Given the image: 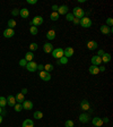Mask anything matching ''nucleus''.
<instances>
[{
  "mask_svg": "<svg viewBox=\"0 0 113 127\" xmlns=\"http://www.w3.org/2000/svg\"><path fill=\"white\" fill-rule=\"evenodd\" d=\"M68 10H69L68 6H67V5H62V6H59L58 11H57V13H58L59 15H67V14H68Z\"/></svg>",
  "mask_w": 113,
  "mask_h": 127,
  "instance_id": "7",
  "label": "nucleus"
},
{
  "mask_svg": "<svg viewBox=\"0 0 113 127\" xmlns=\"http://www.w3.org/2000/svg\"><path fill=\"white\" fill-rule=\"evenodd\" d=\"M74 18H75V17H74V15H72V14H67V15H66V19H67V21H68V22H72V21H74Z\"/></svg>",
  "mask_w": 113,
  "mask_h": 127,
  "instance_id": "35",
  "label": "nucleus"
},
{
  "mask_svg": "<svg viewBox=\"0 0 113 127\" xmlns=\"http://www.w3.org/2000/svg\"><path fill=\"white\" fill-rule=\"evenodd\" d=\"M98 69H100V71H104L105 70V67L104 66H98Z\"/></svg>",
  "mask_w": 113,
  "mask_h": 127,
  "instance_id": "46",
  "label": "nucleus"
},
{
  "mask_svg": "<svg viewBox=\"0 0 113 127\" xmlns=\"http://www.w3.org/2000/svg\"><path fill=\"white\" fill-rule=\"evenodd\" d=\"M29 32H31L32 35H36L37 33H39V30H37L36 26H33V25H32L31 29H29Z\"/></svg>",
  "mask_w": 113,
  "mask_h": 127,
  "instance_id": "31",
  "label": "nucleus"
},
{
  "mask_svg": "<svg viewBox=\"0 0 113 127\" xmlns=\"http://www.w3.org/2000/svg\"><path fill=\"white\" fill-rule=\"evenodd\" d=\"M72 15H74L75 18H78V19H82L83 17H84L85 15V11L84 9H83L82 7H75L74 9H72Z\"/></svg>",
  "mask_w": 113,
  "mask_h": 127,
  "instance_id": "1",
  "label": "nucleus"
},
{
  "mask_svg": "<svg viewBox=\"0 0 113 127\" xmlns=\"http://www.w3.org/2000/svg\"><path fill=\"white\" fill-rule=\"evenodd\" d=\"M93 125L96 127H101L103 125V122H102V118H100V117H95V118H93L92 120Z\"/></svg>",
  "mask_w": 113,
  "mask_h": 127,
  "instance_id": "18",
  "label": "nucleus"
},
{
  "mask_svg": "<svg viewBox=\"0 0 113 127\" xmlns=\"http://www.w3.org/2000/svg\"><path fill=\"white\" fill-rule=\"evenodd\" d=\"M6 100H7V104L9 107H14L16 104V99H15V96H14V95H9Z\"/></svg>",
  "mask_w": 113,
  "mask_h": 127,
  "instance_id": "16",
  "label": "nucleus"
},
{
  "mask_svg": "<svg viewBox=\"0 0 113 127\" xmlns=\"http://www.w3.org/2000/svg\"><path fill=\"white\" fill-rule=\"evenodd\" d=\"M65 126L66 127H74V122H72V120H67V122L65 123Z\"/></svg>",
  "mask_w": 113,
  "mask_h": 127,
  "instance_id": "36",
  "label": "nucleus"
},
{
  "mask_svg": "<svg viewBox=\"0 0 113 127\" xmlns=\"http://www.w3.org/2000/svg\"><path fill=\"white\" fill-rule=\"evenodd\" d=\"M40 77H41V79H43L44 82H47V81L51 79V74L45 70H42V71H40Z\"/></svg>",
  "mask_w": 113,
  "mask_h": 127,
  "instance_id": "6",
  "label": "nucleus"
},
{
  "mask_svg": "<svg viewBox=\"0 0 113 127\" xmlns=\"http://www.w3.org/2000/svg\"><path fill=\"white\" fill-rule=\"evenodd\" d=\"M59 17H60V15H59L57 11H52L51 13V15H50V18H51V21H53V22H55V21H58L59 19Z\"/></svg>",
  "mask_w": 113,
  "mask_h": 127,
  "instance_id": "26",
  "label": "nucleus"
},
{
  "mask_svg": "<svg viewBox=\"0 0 113 127\" xmlns=\"http://www.w3.org/2000/svg\"><path fill=\"white\" fill-rule=\"evenodd\" d=\"M14 108H15V111H16V112H21V111L23 110V107H22L21 103H16L15 106H14Z\"/></svg>",
  "mask_w": 113,
  "mask_h": 127,
  "instance_id": "33",
  "label": "nucleus"
},
{
  "mask_svg": "<svg viewBox=\"0 0 113 127\" xmlns=\"http://www.w3.org/2000/svg\"><path fill=\"white\" fill-rule=\"evenodd\" d=\"M14 27H16V21L15 19H9L8 21V29H13Z\"/></svg>",
  "mask_w": 113,
  "mask_h": 127,
  "instance_id": "29",
  "label": "nucleus"
},
{
  "mask_svg": "<svg viewBox=\"0 0 113 127\" xmlns=\"http://www.w3.org/2000/svg\"><path fill=\"white\" fill-rule=\"evenodd\" d=\"M79 21H80V19H78V18H74V21H72V23H74L75 25H78V24H79Z\"/></svg>",
  "mask_w": 113,
  "mask_h": 127,
  "instance_id": "43",
  "label": "nucleus"
},
{
  "mask_svg": "<svg viewBox=\"0 0 113 127\" xmlns=\"http://www.w3.org/2000/svg\"><path fill=\"white\" fill-rule=\"evenodd\" d=\"M101 59H102V63H104V64H108L109 61L111 60V55L110 53H106V52H104V55L101 57Z\"/></svg>",
  "mask_w": 113,
  "mask_h": 127,
  "instance_id": "23",
  "label": "nucleus"
},
{
  "mask_svg": "<svg viewBox=\"0 0 113 127\" xmlns=\"http://www.w3.org/2000/svg\"><path fill=\"white\" fill-rule=\"evenodd\" d=\"M37 69H39L40 71L44 70V66H43V65H37Z\"/></svg>",
  "mask_w": 113,
  "mask_h": 127,
  "instance_id": "41",
  "label": "nucleus"
},
{
  "mask_svg": "<svg viewBox=\"0 0 113 127\" xmlns=\"http://www.w3.org/2000/svg\"><path fill=\"white\" fill-rule=\"evenodd\" d=\"M37 48H39L37 43H31V44H29V49H31L32 52H33V51H35V50H37Z\"/></svg>",
  "mask_w": 113,
  "mask_h": 127,
  "instance_id": "34",
  "label": "nucleus"
},
{
  "mask_svg": "<svg viewBox=\"0 0 113 127\" xmlns=\"http://www.w3.org/2000/svg\"><path fill=\"white\" fill-rule=\"evenodd\" d=\"M79 24H80V26L82 27H85V29H88V27L92 26V19L90 17H83L80 21H79Z\"/></svg>",
  "mask_w": 113,
  "mask_h": 127,
  "instance_id": "2",
  "label": "nucleus"
},
{
  "mask_svg": "<svg viewBox=\"0 0 113 127\" xmlns=\"http://www.w3.org/2000/svg\"><path fill=\"white\" fill-rule=\"evenodd\" d=\"M31 23H32V25H33V26H41V25H42L43 24V17L42 16H35L34 18L32 19L31 21Z\"/></svg>",
  "mask_w": 113,
  "mask_h": 127,
  "instance_id": "4",
  "label": "nucleus"
},
{
  "mask_svg": "<svg viewBox=\"0 0 113 127\" xmlns=\"http://www.w3.org/2000/svg\"><path fill=\"white\" fill-rule=\"evenodd\" d=\"M80 108L85 111L88 110V109L90 108V102H88V100H82V102H80Z\"/></svg>",
  "mask_w": 113,
  "mask_h": 127,
  "instance_id": "19",
  "label": "nucleus"
},
{
  "mask_svg": "<svg viewBox=\"0 0 113 127\" xmlns=\"http://www.w3.org/2000/svg\"><path fill=\"white\" fill-rule=\"evenodd\" d=\"M1 112H2V108L0 107V115H1Z\"/></svg>",
  "mask_w": 113,
  "mask_h": 127,
  "instance_id": "49",
  "label": "nucleus"
},
{
  "mask_svg": "<svg viewBox=\"0 0 113 127\" xmlns=\"http://www.w3.org/2000/svg\"><path fill=\"white\" fill-rule=\"evenodd\" d=\"M22 127H34V123H33L32 119H25L23 122Z\"/></svg>",
  "mask_w": 113,
  "mask_h": 127,
  "instance_id": "20",
  "label": "nucleus"
},
{
  "mask_svg": "<svg viewBox=\"0 0 113 127\" xmlns=\"http://www.w3.org/2000/svg\"><path fill=\"white\" fill-rule=\"evenodd\" d=\"M26 65H27V61L25 60L24 58L19 60V66H22V67H26Z\"/></svg>",
  "mask_w": 113,
  "mask_h": 127,
  "instance_id": "37",
  "label": "nucleus"
},
{
  "mask_svg": "<svg viewBox=\"0 0 113 127\" xmlns=\"http://www.w3.org/2000/svg\"><path fill=\"white\" fill-rule=\"evenodd\" d=\"M88 70H90V73L92 75H97L98 73H100V69H98L97 66H94V65H92V66L88 68Z\"/></svg>",
  "mask_w": 113,
  "mask_h": 127,
  "instance_id": "21",
  "label": "nucleus"
},
{
  "mask_svg": "<svg viewBox=\"0 0 113 127\" xmlns=\"http://www.w3.org/2000/svg\"><path fill=\"white\" fill-rule=\"evenodd\" d=\"M112 25H113V19L112 18H108V19H106V26L112 27Z\"/></svg>",
  "mask_w": 113,
  "mask_h": 127,
  "instance_id": "38",
  "label": "nucleus"
},
{
  "mask_svg": "<svg viewBox=\"0 0 113 127\" xmlns=\"http://www.w3.org/2000/svg\"><path fill=\"white\" fill-rule=\"evenodd\" d=\"M34 117L35 119H42L43 118V112L42 111H40V110H36V111H34Z\"/></svg>",
  "mask_w": 113,
  "mask_h": 127,
  "instance_id": "28",
  "label": "nucleus"
},
{
  "mask_svg": "<svg viewBox=\"0 0 113 127\" xmlns=\"http://www.w3.org/2000/svg\"><path fill=\"white\" fill-rule=\"evenodd\" d=\"M33 58H34V53L32 52V51H29V52H27L26 55H25V60L27 61V63H29V61H33Z\"/></svg>",
  "mask_w": 113,
  "mask_h": 127,
  "instance_id": "25",
  "label": "nucleus"
},
{
  "mask_svg": "<svg viewBox=\"0 0 113 127\" xmlns=\"http://www.w3.org/2000/svg\"><path fill=\"white\" fill-rule=\"evenodd\" d=\"M26 69L28 71H31V73H34V71L37 70V64L35 61H29L26 65Z\"/></svg>",
  "mask_w": 113,
  "mask_h": 127,
  "instance_id": "5",
  "label": "nucleus"
},
{
  "mask_svg": "<svg viewBox=\"0 0 113 127\" xmlns=\"http://www.w3.org/2000/svg\"><path fill=\"white\" fill-rule=\"evenodd\" d=\"M90 61H92V64L94 66H97V67L102 64V59H101V57H98V56H93Z\"/></svg>",
  "mask_w": 113,
  "mask_h": 127,
  "instance_id": "12",
  "label": "nucleus"
},
{
  "mask_svg": "<svg viewBox=\"0 0 113 127\" xmlns=\"http://www.w3.org/2000/svg\"><path fill=\"white\" fill-rule=\"evenodd\" d=\"M22 107H23V109H25V110H31V109H33V102H32L31 100H25L22 103Z\"/></svg>",
  "mask_w": 113,
  "mask_h": 127,
  "instance_id": "10",
  "label": "nucleus"
},
{
  "mask_svg": "<svg viewBox=\"0 0 113 127\" xmlns=\"http://www.w3.org/2000/svg\"><path fill=\"white\" fill-rule=\"evenodd\" d=\"M52 57L55 59H60L61 57H63V49L61 48H57V49H53L52 52Z\"/></svg>",
  "mask_w": 113,
  "mask_h": 127,
  "instance_id": "3",
  "label": "nucleus"
},
{
  "mask_svg": "<svg viewBox=\"0 0 113 127\" xmlns=\"http://www.w3.org/2000/svg\"><path fill=\"white\" fill-rule=\"evenodd\" d=\"M2 119H3V117L1 116V115H0V124H1V123H2Z\"/></svg>",
  "mask_w": 113,
  "mask_h": 127,
  "instance_id": "48",
  "label": "nucleus"
},
{
  "mask_svg": "<svg viewBox=\"0 0 113 127\" xmlns=\"http://www.w3.org/2000/svg\"><path fill=\"white\" fill-rule=\"evenodd\" d=\"M22 94H24V95H25V94H26V93H27V89H26V87H24V89H22Z\"/></svg>",
  "mask_w": 113,
  "mask_h": 127,
  "instance_id": "44",
  "label": "nucleus"
},
{
  "mask_svg": "<svg viewBox=\"0 0 113 127\" xmlns=\"http://www.w3.org/2000/svg\"><path fill=\"white\" fill-rule=\"evenodd\" d=\"M44 70L47 71V73H51V71L53 70V66L51 65V64H45L44 65Z\"/></svg>",
  "mask_w": 113,
  "mask_h": 127,
  "instance_id": "30",
  "label": "nucleus"
},
{
  "mask_svg": "<svg viewBox=\"0 0 113 127\" xmlns=\"http://www.w3.org/2000/svg\"><path fill=\"white\" fill-rule=\"evenodd\" d=\"M6 104H7V100H6V98L0 96V107H1V108H5Z\"/></svg>",
  "mask_w": 113,
  "mask_h": 127,
  "instance_id": "32",
  "label": "nucleus"
},
{
  "mask_svg": "<svg viewBox=\"0 0 113 127\" xmlns=\"http://www.w3.org/2000/svg\"><path fill=\"white\" fill-rule=\"evenodd\" d=\"M15 99H16V102H17V103H21V104H22V103L25 101V95L22 94V93H18V94H16Z\"/></svg>",
  "mask_w": 113,
  "mask_h": 127,
  "instance_id": "22",
  "label": "nucleus"
},
{
  "mask_svg": "<svg viewBox=\"0 0 113 127\" xmlns=\"http://www.w3.org/2000/svg\"><path fill=\"white\" fill-rule=\"evenodd\" d=\"M36 2L37 0H27V3H29V5H35Z\"/></svg>",
  "mask_w": 113,
  "mask_h": 127,
  "instance_id": "40",
  "label": "nucleus"
},
{
  "mask_svg": "<svg viewBox=\"0 0 113 127\" xmlns=\"http://www.w3.org/2000/svg\"><path fill=\"white\" fill-rule=\"evenodd\" d=\"M100 30L103 34H105V35L112 33V27H109V26H106V25H102V26L100 27Z\"/></svg>",
  "mask_w": 113,
  "mask_h": 127,
  "instance_id": "15",
  "label": "nucleus"
},
{
  "mask_svg": "<svg viewBox=\"0 0 113 127\" xmlns=\"http://www.w3.org/2000/svg\"><path fill=\"white\" fill-rule=\"evenodd\" d=\"M46 39L47 40H54L55 39V32L53 31V30H50V31L46 33Z\"/></svg>",
  "mask_w": 113,
  "mask_h": 127,
  "instance_id": "24",
  "label": "nucleus"
},
{
  "mask_svg": "<svg viewBox=\"0 0 113 127\" xmlns=\"http://www.w3.org/2000/svg\"><path fill=\"white\" fill-rule=\"evenodd\" d=\"M90 115L88 114H80L79 115V122L83 123V124H86V123H88V120H90Z\"/></svg>",
  "mask_w": 113,
  "mask_h": 127,
  "instance_id": "13",
  "label": "nucleus"
},
{
  "mask_svg": "<svg viewBox=\"0 0 113 127\" xmlns=\"http://www.w3.org/2000/svg\"><path fill=\"white\" fill-rule=\"evenodd\" d=\"M11 15L13 16H18L19 15V9H13V10H11Z\"/></svg>",
  "mask_w": 113,
  "mask_h": 127,
  "instance_id": "39",
  "label": "nucleus"
},
{
  "mask_svg": "<svg viewBox=\"0 0 113 127\" xmlns=\"http://www.w3.org/2000/svg\"><path fill=\"white\" fill-rule=\"evenodd\" d=\"M63 56L66 57V58H70V57H72L74 56V49L71 47H68V48H66L65 50H63Z\"/></svg>",
  "mask_w": 113,
  "mask_h": 127,
  "instance_id": "8",
  "label": "nucleus"
},
{
  "mask_svg": "<svg viewBox=\"0 0 113 127\" xmlns=\"http://www.w3.org/2000/svg\"><path fill=\"white\" fill-rule=\"evenodd\" d=\"M19 15H21L22 18H27L29 16V11L27 8H23V9H19Z\"/></svg>",
  "mask_w": 113,
  "mask_h": 127,
  "instance_id": "17",
  "label": "nucleus"
},
{
  "mask_svg": "<svg viewBox=\"0 0 113 127\" xmlns=\"http://www.w3.org/2000/svg\"><path fill=\"white\" fill-rule=\"evenodd\" d=\"M102 122L103 123H109V118H108V117H105V118H102Z\"/></svg>",
  "mask_w": 113,
  "mask_h": 127,
  "instance_id": "47",
  "label": "nucleus"
},
{
  "mask_svg": "<svg viewBox=\"0 0 113 127\" xmlns=\"http://www.w3.org/2000/svg\"><path fill=\"white\" fill-rule=\"evenodd\" d=\"M87 48H88V50H90V51L96 50V49H97V42H96V41H88V42H87Z\"/></svg>",
  "mask_w": 113,
  "mask_h": 127,
  "instance_id": "14",
  "label": "nucleus"
},
{
  "mask_svg": "<svg viewBox=\"0 0 113 127\" xmlns=\"http://www.w3.org/2000/svg\"><path fill=\"white\" fill-rule=\"evenodd\" d=\"M14 35H15V30H13V29H6L3 31V36L7 37V39H10Z\"/></svg>",
  "mask_w": 113,
  "mask_h": 127,
  "instance_id": "9",
  "label": "nucleus"
},
{
  "mask_svg": "<svg viewBox=\"0 0 113 127\" xmlns=\"http://www.w3.org/2000/svg\"><path fill=\"white\" fill-rule=\"evenodd\" d=\"M43 51H44L45 53H51V52H52V51H53L52 43H50V42L44 43V45H43Z\"/></svg>",
  "mask_w": 113,
  "mask_h": 127,
  "instance_id": "11",
  "label": "nucleus"
},
{
  "mask_svg": "<svg viewBox=\"0 0 113 127\" xmlns=\"http://www.w3.org/2000/svg\"><path fill=\"white\" fill-rule=\"evenodd\" d=\"M58 8H59V6L53 5V6H52V11H58Z\"/></svg>",
  "mask_w": 113,
  "mask_h": 127,
  "instance_id": "42",
  "label": "nucleus"
},
{
  "mask_svg": "<svg viewBox=\"0 0 113 127\" xmlns=\"http://www.w3.org/2000/svg\"><path fill=\"white\" fill-rule=\"evenodd\" d=\"M57 64H58V65H66V64H68V58H66V57L63 56L60 59H58Z\"/></svg>",
  "mask_w": 113,
  "mask_h": 127,
  "instance_id": "27",
  "label": "nucleus"
},
{
  "mask_svg": "<svg viewBox=\"0 0 113 127\" xmlns=\"http://www.w3.org/2000/svg\"><path fill=\"white\" fill-rule=\"evenodd\" d=\"M97 53H98V55H97L98 57H102V56L104 55V51H103V50H98V52H97Z\"/></svg>",
  "mask_w": 113,
  "mask_h": 127,
  "instance_id": "45",
  "label": "nucleus"
}]
</instances>
